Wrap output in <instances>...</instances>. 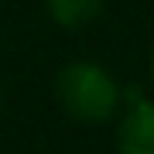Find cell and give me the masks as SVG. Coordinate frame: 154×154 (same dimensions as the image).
<instances>
[{"label": "cell", "instance_id": "1", "mask_svg": "<svg viewBox=\"0 0 154 154\" xmlns=\"http://www.w3.org/2000/svg\"><path fill=\"white\" fill-rule=\"evenodd\" d=\"M55 96L72 120L79 123H106L120 106L116 79L96 62H69L55 79Z\"/></svg>", "mask_w": 154, "mask_h": 154}, {"label": "cell", "instance_id": "2", "mask_svg": "<svg viewBox=\"0 0 154 154\" xmlns=\"http://www.w3.org/2000/svg\"><path fill=\"white\" fill-rule=\"evenodd\" d=\"M116 147H120V154H154V103L151 99H140L120 120Z\"/></svg>", "mask_w": 154, "mask_h": 154}, {"label": "cell", "instance_id": "3", "mask_svg": "<svg viewBox=\"0 0 154 154\" xmlns=\"http://www.w3.org/2000/svg\"><path fill=\"white\" fill-rule=\"evenodd\" d=\"M45 7L62 28H82L103 14V0H45Z\"/></svg>", "mask_w": 154, "mask_h": 154}, {"label": "cell", "instance_id": "4", "mask_svg": "<svg viewBox=\"0 0 154 154\" xmlns=\"http://www.w3.org/2000/svg\"><path fill=\"white\" fill-rule=\"evenodd\" d=\"M151 72H154V51H151Z\"/></svg>", "mask_w": 154, "mask_h": 154}]
</instances>
